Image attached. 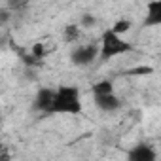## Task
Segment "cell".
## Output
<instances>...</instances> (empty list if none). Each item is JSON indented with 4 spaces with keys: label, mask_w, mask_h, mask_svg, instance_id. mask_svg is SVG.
Returning <instances> with one entry per match:
<instances>
[{
    "label": "cell",
    "mask_w": 161,
    "mask_h": 161,
    "mask_svg": "<svg viewBox=\"0 0 161 161\" xmlns=\"http://www.w3.org/2000/svg\"><path fill=\"white\" fill-rule=\"evenodd\" d=\"M127 161H157V152L146 142H138L127 152Z\"/></svg>",
    "instance_id": "5"
},
{
    "label": "cell",
    "mask_w": 161,
    "mask_h": 161,
    "mask_svg": "<svg viewBox=\"0 0 161 161\" xmlns=\"http://www.w3.org/2000/svg\"><path fill=\"white\" fill-rule=\"evenodd\" d=\"M91 93L93 97H103V95H112L114 93V84L112 80H99L91 86Z\"/></svg>",
    "instance_id": "8"
},
{
    "label": "cell",
    "mask_w": 161,
    "mask_h": 161,
    "mask_svg": "<svg viewBox=\"0 0 161 161\" xmlns=\"http://www.w3.org/2000/svg\"><path fill=\"white\" fill-rule=\"evenodd\" d=\"M131 25H133V23H131L129 19H118V21H116V23H114V25H112L110 29H112V31H114L116 34L123 36V34H127V32L131 31Z\"/></svg>",
    "instance_id": "9"
},
{
    "label": "cell",
    "mask_w": 161,
    "mask_h": 161,
    "mask_svg": "<svg viewBox=\"0 0 161 161\" xmlns=\"http://www.w3.org/2000/svg\"><path fill=\"white\" fill-rule=\"evenodd\" d=\"M101 55V46L99 44H86V46H78L70 53V63L74 66H89L93 64Z\"/></svg>",
    "instance_id": "3"
},
{
    "label": "cell",
    "mask_w": 161,
    "mask_h": 161,
    "mask_svg": "<svg viewBox=\"0 0 161 161\" xmlns=\"http://www.w3.org/2000/svg\"><path fill=\"white\" fill-rule=\"evenodd\" d=\"M80 38V25H76V23H72V25H66L64 27V40L66 42H76Z\"/></svg>",
    "instance_id": "10"
},
{
    "label": "cell",
    "mask_w": 161,
    "mask_h": 161,
    "mask_svg": "<svg viewBox=\"0 0 161 161\" xmlns=\"http://www.w3.org/2000/svg\"><path fill=\"white\" fill-rule=\"evenodd\" d=\"M99 46H101V55H99L101 61H110V59H114L118 55H123V53H129V51L135 49L131 46V42L123 40V36L116 34L112 29H106L103 32Z\"/></svg>",
    "instance_id": "2"
},
{
    "label": "cell",
    "mask_w": 161,
    "mask_h": 161,
    "mask_svg": "<svg viewBox=\"0 0 161 161\" xmlns=\"http://www.w3.org/2000/svg\"><path fill=\"white\" fill-rule=\"evenodd\" d=\"M97 25V17L93 14H82V17H80V27L84 29H93Z\"/></svg>",
    "instance_id": "11"
},
{
    "label": "cell",
    "mask_w": 161,
    "mask_h": 161,
    "mask_svg": "<svg viewBox=\"0 0 161 161\" xmlns=\"http://www.w3.org/2000/svg\"><path fill=\"white\" fill-rule=\"evenodd\" d=\"M31 53H32V57H34V59L42 61V59L47 55V49H46V46H44V44H40V42H38V44H34V46L31 47Z\"/></svg>",
    "instance_id": "12"
},
{
    "label": "cell",
    "mask_w": 161,
    "mask_h": 161,
    "mask_svg": "<svg viewBox=\"0 0 161 161\" xmlns=\"http://www.w3.org/2000/svg\"><path fill=\"white\" fill-rule=\"evenodd\" d=\"M93 101H95V106H97L101 112H106V114H114V112H118V110L123 106L121 99H119L116 93H112V95H103V97H93Z\"/></svg>",
    "instance_id": "6"
},
{
    "label": "cell",
    "mask_w": 161,
    "mask_h": 161,
    "mask_svg": "<svg viewBox=\"0 0 161 161\" xmlns=\"http://www.w3.org/2000/svg\"><path fill=\"white\" fill-rule=\"evenodd\" d=\"M152 72H153L152 66H136V68L127 70V74H133V76H148V74H152Z\"/></svg>",
    "instance_id": "13"
},
{
    "label": "cell",
    "mask_w": 161,
    "mask_h": 161,
    "mask_svg": "<svg viewBox=\"0 0 161 161\" xmlns=\"http://www.w3.org/2000/svg\"><path fill=\"white\" fill-rule=\"evenodd\" d=\"M80 112H82L80 89L74 86H59L51 114H80Z\"/></svg>",
    "instance_id": "1"
},
{
    "label": "cell",
    "mask_w": 161,
    "mask_h": 161,
    "mask_svg": "<svg viewBox=\"0 0 161 161\" xmlns=\"http://www.w3.org/2000/svg\"><path fill=\"white\" fill-rule=\"evenodd\" d=\"M55 95H57V89L40 87L36 91L34 101H32V110L34 112H42V114H51V108H53V103H55Z\"/></svg>",
    "instance_id": "4"
},
{
    "label": "cell",
    "mask_w": 161,
    "mask_h": 161,
    "mask_svg": "<svg viewBox=\"0 0 161 161\" xmlns=\"http://www.w3.org/2000/svg\"><path fill=\"white\" fill-rule=\"evenodd\" d=\"M144 27H161V0H153L146 6L144 14Z\"/></svg>",
    "instance_id": "7"
}]
</instances>
